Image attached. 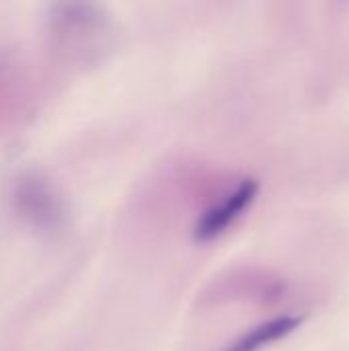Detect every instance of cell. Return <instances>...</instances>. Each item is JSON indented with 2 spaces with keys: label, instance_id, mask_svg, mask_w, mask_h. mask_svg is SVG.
Returning a JSON list of instances; mask_svg holds the SVG:
<instances>
[{
  "label": "cell",
  "instance_id": "7a4b0ae2",
  "mask_svg": "<svg viewBox=\"0 0 349 351\" xmlns=\"http://www.w3.org/2000/svg\"><path fill=\"white\" fill-rule=\"evenodd\" d=\"M259 185L255 179H245L220 206L208 210L195 226L197 241H212L222 234L257 197Z\"/></svg>",
  "mask_w": 349,
  "mask_h": 351
},
{
  "label": "cell",
  "instance_id": "3957f363",
  "mask_svg": "<svg viewBox=\"0 0 349 351\" xmlns=\"http://www.w3.org/2000/svg\"><path fill=\"white\" fill-rule=\"evenodd\" d=\"M302 319L300 317H280L274 321H267L259 327H255L251 333L243 335L239 341H234L226 351H261L269 343L284 339L292 331L300 327Z\"/></svg>",
  "mask_w": 349,
  "mask_h": 351
},
{
  "label": "cell",
  "instance_id": "6da1fadb",
  "mask_svg": "<svg viewBox=\"0 0 349 351\" xmlns=\"http://www.w3.org/2000/svg\"><path fill=\"white\" fill-rule=\"evenodd\" d=\"M14 210L39 230H58L66 220V206L56 187L41 175H23L12 189Z\"/></svg>",
  "mask_w": 349,
  "mask_h": 351
}]
</instances>
